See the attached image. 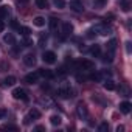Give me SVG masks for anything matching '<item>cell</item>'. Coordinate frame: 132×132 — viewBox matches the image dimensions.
I'll use <instances>...</instances> for the list:
<instances>
[{
    "instance_id": "1",
    "label": "cell",
    "mask_w": 132,
    "mask_h": 132,
    "mask_svg": "<svg viewBox=\"0 0 132 132\" xmlns=\"http://www.w3.org/2000/svg\"><path fill=\"white\" fill-rule=\"evenodd\" d=\"M56 93H57V96H59V98H62V100H67V98H72V96H73L75 90H73L72 87H59Z\"/></svg>"
},
{
    "instance_id": "2",
    "label": "cell",
    "mask_w": 132,
    "mask_h": 132,
    "mask_svg": "<svg viewBox=\"0 0 132 132\" xmlns=\"http://www.w3.org/2000/svg\"><path fill=\"white\" fill-rule=\"evenodd\" d=\"M76 65H78L79 70H93L95 69V62H92L89 59H81Z\"/></svg>"
},
{
    "instance_id": "3",
    "label": "cell",
    "mask_w": 132,
    "mask_h": 132,
    "mask_svg": "<svg viewBox=\"0 0 132 132\" xmlns=\"http://www.w3.org/2000/svg\"><path fill=\"white\" fill-rule=\"evenodd\" d=\"M13 98H14V100H22V101H28L27 92H25L23 89H20V87H17V89L13 90Z\"/></svg>"
},
{
    "instance_id": "4",
    "label": "cell",
    "mask_w": 132,
    "mask_h": 132,
    "mask_svg": "<svg viewBox=\"0 0 132 132\" xmlns=\"http://www.w3.org/2000/svg\"><path fill=\"white\" fill-rule=\"evenodd\" d=\"M76 115H78L81 120H86V118H87L89 112H87V107H86L84 103H78V106H76Z\"/></svg>"
},
{
    "instance_id": "5",
    "label": "cell",
    "mask_w": 132,
    "mask_h": 132,
    "mask_svg": "<svg viewBox=\"0 0 132 132\" xmlns=\"http://www.w3.org/2000/svg\"><path fill=\"white\" fill-rule=\"evenodd\" d=\"M42 61L45 64H54L56 62V54L54 51H44L42 53Z\"/></svg>"
},
{
    "instance_id": "6",
    "label": "cell",
    "mask_w": 132,
    "mask_h": 132,
    "mask_svg": "<svg viewBox=\"0 0 132 132\" xmlns=\"http://www.w3.org/2000/svg\"><path fill=\"white\" fill-rule=\"evenodd\" d=\"M37 79H39V72H31L23 78V81L27 84H34V82H37Z\"/></svg>"
},
{
    "instance_id": "7",
    "label": "cell",
    "mask_w": 132,
    "mask_h": 132,
    "mask_svg": "<svg viewBox=\"0 0 132 132\" xmlns=\"http://www.w3.org/2000/svg\"><path fill=\"white\" fill-rule=\"evenodd\" d=\"M23 62L25 65H28V67H33V65H36V56L33 53H28L23 56Z\"/></svg>"
},
{
    "instance_id": "8",
    "label": "cell",
    "mask_w": 132,
    "mask_h": 132,
    "mask_svg": "<svg viewBox=\"0 0 132 132\" xmlns=\"http://www.w3.org/2000/svg\"><path fill=\"white\" fill-rule=\"evenodd\" d=\"M70 10L75 11V13H82L84 11V6L81 2H78V0H73V2H70Z\"/></svg>"
},
{
    "instance_id": "9",
    "label": "cell",
    "mask_w": 132,
    "mask_h": 132,
    "mask_svg": "<svg viewBox=\"0 0 132 132\" xmlns=\"http://www.w3.org/2000/svg\"><path fill=\"white\" fill-rule=\"evenodd\" d=\"M16 84V78L14 76H6L3 81H0V86L2 87H13Z\"/></svg>"
},
{
    "instance_id": "10",
    "label": "cell",
    "mask_w": 132,
    "mask_h": 132,
    "mask_svg": "<svg viewBox=\"0 0 132 132\" xmlns=\"http://www.w3.org/2000/svg\"><path fill=\"white\" fill-rule=\"evenodd\" d=\"M62 33H64V36H70L73 33V25L70 22H64L62 23Z\"/></svg>"
},
{
    "instance_id": "11",
    "label": "cell",
    "mask_w": 132,
    "mask_h": 132,
    "mask_svg": "<svg viewBox=\"0 0 132 132\" xmlns=\"http://www.w3.org/2000/svg\"><path fill=\"white\" fill-rule=\"evenodd\" d=\"M130 109H132V104H130L129 101H123V103H120V112H123V113H129Z\"/></svg>"
},
{
    "instance_id": "12",
    "label": "cell",
    "mask_w": 132,
    "mask_h": 132,
    "mask_svg": "<svg viewBox=\"0 0 132 132\" xmlns=\"http://www.w3.org/2000/svg\"><path fill=\"white\" fill-rule=\"evenodd\" d=\"M118 3H120V8L124 13H129L130 11V0H118Z\"/></svg>"
},
{
    "instance_id": "13",
    "label": "cell",
    "mask_w": 132,
    "mask_h": 132,
    "mask_svg": "<svg viewBox=\"0 0 132 132\" xmlns=\"http://www.w3.org/2000/svg\"><path fill=\"white\" fill-rule=\"evenodd\" d=\"M36 6L39 10H47V8H50V2L48 0H36Z\"/></svg>"
},
{
    "instance_id": "14",
    "label": "cell",
    "mask_w": 132,
    "mask_h": 132,
    "mask_svg": "<svg viewBox=\"0 0 132 132\" xmlns=\"http://www.w3.org/2000/svg\"><path fill=\"white\" fill-rule=\"evenodd\" d=\"M48 23H50V30H51V31H56L57 27H59V19H56V17H50Z\"/></svg>"
},
{
    "instance_id": "15",
    "label": "cell",
    "mask_w": 132,
    "mask_h": 132,
    "mask_svg": "<svg viewBox=\"0 0 132 132\" xmlns=\"http://www.w3.org/2000/svg\"><path fill=\"white\" fill-rule=\"evenodd\" d=\"M3 42L8 44V45H14V44H16V39H14V36H13L11 33H8V34L3 36Z\"/></svg>"
},
{
    "instance_id": "16",
    "label": "cell",
    "mask_w": 132,
    "mask_h": 132,
    "mask_svg": "<svg viewBox=\"0 0 132 132\" xmlns=\"http://www.w3.org/2000/svg\"><path fill=\"white\" fill-rule=\"evenodd\" d=\"M10 16V8L8 6H0V20H3Z\"/></svg>"
},
{
    "instance_id": "17",
    "label": "cell",
    "mask_w": 132,
    "mask_h": 132,
    "mask_svg": "<svg viewBox=\"0 0 132 132\" xmlns=\"http://www.w3.org/2000/svg\"><path fill=\"white\" fill-rule=\"evenodd\" d=\"M107 3V0H93V8L95 10H103Z\"/></svg>"
},
{
    "instance_id": "18",
    "label": "cell",
    "mask_w": 132,
    "mask_h": 132,
    "mask_svg": "<svg viewBox=\"0 0 132 132\" xmlns=\"http://www.w3.org/2000/svg\"><path fill=\"white\" fill-rule=\"evenodd\" d=\"M90 54L95 56V57L101 56V47H100V45H93V47L90 48Z\"/></svg>"
},
{
    "instance_id": "19",
    "label": "cell",
    "mask_w": 132,
    "mask_h": 132,
    "mask_svg": "<svg viewBox=\"0 0 132 132\" xmlns=\"http://www.w3.org/2000/svg\"><path fill=\"white\" fill-rule=\"evenodd\" d=\"M50 123H51L53 126H59V124L62 123V118H61L59 115H51V117H50Z\"/></svg>"
},
{
    "instance_id": "20",
    "label": "cell",
    "mask_w": 132,
    "mask_h": 132,
    "mask_svg": "<svg viewBox=\"0 0 132 132\" xmlns=\"http://www.w3.org/2000/svg\"><path fill=\"white\" fill-rule=\"evenodd\" d=\"M0 130H17V126L16 124H11V123H6V124L0 126Z\"/></svg>"
},
{
    "instance_id": "21",
    "label": "cell",
    "mask_w": 132,
    "mask_h": 132,
    "mask_svg": "<svg viewBox=\"0 0 132 132\" xmlns=\"http://www.w3.org/2000/svg\"><path fill=\"white\" fill-rule=\"evenodd\" d=\"M33 23H34L36 27H39V28H40V27H44V25H45V19H44V17H40V16H37V17H34V19H33Z\"/></svg>"
},
{
    "instance_id": "22",
    "label": "cell",
    "mask_w": 132,
    "mask_h": 132,
    "mask_svg": "<svg viewBox=\"0 0 132 132\" xmlns=\"http://www.w3.org/2000/svg\"><path fill=\"white\" fill-rule=\"evenodd\" d=\"M104 89L106 90H115L117 86H115V82L112 79H107V81H104Z\"/></svg>"
},
{
    "instance_id": "23",
    "label": "cell",
    "mask_w": 132,
    "mask_h": 132,
    "mask_svg": "<svg viewBox=\"0 0 132 132\" xmlns=\"http://www.w3.org/2000/svg\"><path fill=\"white\" fill-rule=\"evenodd\" d=\"M103 61H104V62H109V64H110V62L113 61V51H109V50H107V51H106V54L103 56Z\"/></svg>"
},
{
    "instance_id": "24",
    "label": "cell",
    "mask_w": 132,
    "mask_h": 132,
    "mask_svg": "<svg viewBox=\"0 0 132 132\" xmlns=\"http://www.w3.org/2000/svg\"><path fill=\"white\" fill-rule=\"evenodd\" d=\"M39 76H44V78H53V73H51L50 70L40 69V70H39Z\"/></svg>"
},
{
    "instance_id": "25",
    "label": "cell",
    "mask_w": 132,
    "mask_h": 132,
    "mask_svg": "<svg viewBox=\"0 0 132 132\" xmlns=\"http://www.w3.org/2000/svg\"><path fill=\"white\" fill-rule=\"evenodd\" d=\"M53 3L57 10H64L65 8V0H53Z\"/></svg>"
},
{
    "instance_id": "26",
    "label": "cell",
    "mask_w": 132,
    "mask_h": 132,
    "mask_svg": "<svg viewBox=\"0 0 132 132\" xmlns=\"http://www.w3.org/2000/svg\"><path fill=\"white\" fill-rule=\"evenodd\" d=\"M17 30H19V33L23 34V36H30V33H31V30H30L28 27H17Z\"/></svg>"
},
{
    "instance_id": "27",
    "label": "cell",
    "mask_w": 132,
    "mask_h": 132,
    "mask_svg": "<svg viewBox=\"0 0 132 132\" xmlns=\"http://www.w3.org/2000/svg\"><path fill=\"white\" fill-rule=\"evenodd\" d=\"M28 115H30V117H31L33 120H37V118L40 117V112H39L37 109H31V110L28 112Z\"/></svg>"
},
{
    "instance_id": "28",
    "label": "cell",
    "mask_w": 132,
    "mask_h": 132,
    "mask_svg": "<svg viewBox=\"0 0 132 132\" xmlns=\"http://www.w3.org/2000/svg\"><path fill=\"white\" fill-rule=\"evenodd\" d=\"M115 48H117V39H112V40L107 44V50H109V51H115Z\"/></svg>"
},
{
    "instance_id": "29",
    "label": "cell",
    "mask_w": 132,
    "mask_h": 132,
    "mask_svg": "<svg viewBox=\"0 0 132 132\" xmlns=\"http://www.w3.org/2000/svg\"><path fill=\"white\" fill-rule=\"evenodd\" d=\"M40 103H42L45 107H50V106H53V101H51L50 98H42V100H40Z\"/></svg>"
},
{
    "instance_id": "30",
    "label": "cell",
    "mask_w": 132,
    "mask_h": 132,
    "mask_svg": "<svg viewBox=\"0 0 132 132\" xmlns=\"http://www.w3.org/2000/svg\"><path fill=\"white\" fill-rule=\"evenodd\" d=\"M101 78H103L101 73H93V75H90V79H92V81H101Z\"/></svg>"
},
{
    "instance_id": "31",
    "label": "cell",
    "mask_w": 132,
    "mask_h": 132,
    "mask_svg": "<svg viewBox=\"0 0 132 132\" xmlns=\"http://www.w3.org/2000/svg\"><path fill=\"white\" fill-rule=\"evenodd\" d=\"M98 129H100V132H106V130H109V124L107 123H101Z\"/></svg>"
},
{
    "instance_id": "32",
    "label": "cell",
    "mask_w": 132,
    "mask_h": 132,
    "mask_svg": "<svg viewBox=\"0 0 132 132\" xmlns=\"http://www.w3.org/2000/svg\"><path fill=\"white\" fill-rule=\"evenodd\" d=\"M23 45H25V47H31V45H33V40H30V39H25V40H23Z\"/></svg>"
},
{
    "instance_id": "33",
    "label": "cell",
    "mask_w": 132,
    "mask_h": 132,
    "mask_svg": "<svg viewBox=\"0 0 132 132\" xmlns=\"http://www.w3.org/2000/svg\"><path fill=\"white\" fill-rule=\"evenodd\" d=\"M5 117H6V110L5 109H0V120L5 118Z\"/></svg>"
},
{
    "instance_id": "34",
    "label": "cell",
    "mask_w": 132,
    "mask_h": 132,
    "mask_svg": "<svg viewBox=\"0 0 132 132\" xmlns=\"http://www.w3.org/2000/svg\"><path fill=\"white\" fill-rule=\"evenodd\" d=\"M23 123H25V124H30V123H31V117H30V115H27V117H25V120H23Z\"/></svg>"
},
{
    "instance_id": "35",
    "label": "cell",
    "mask_w": 132,
    "mask_h": 132,
    "mask_svg": "<svg viewBox=\"0 0 132 132\" xmlns=\"http://www.w3.org/2000/svg\"><path fill=\"white\" fill-rule=\"evenodd\" d=\"M124 45H126V51H127V53H130V42L127 40V42H126Z\"/></svg>"
},
{
    "instance_id": "36",
    "label": "cell",
    "mask_w": 132,
    "mask_h": 132,
    "mask_svg": "<svg viewBox=\"0 0 132 132\" xmlns=\"http://www.w3.org/2000/svg\"><path fill=\"white\" fill-rule=\"evenodd\" d=\"M3 30H5V22H3V20H0V33H2Z\"/></svg>"
},
{
    "instance_id": "37",
    "label": "cell",
    "mask_w": 132,
    "mask_h": 132,
    "mask_svg": "<svg viewBox=\"0 0 132 132\" xmlns=\"http://www.w3.org/2000/svg\"><path fill=\"white\" fill-rule=\"evenodd\" d=\"M34 130H45V127H44V126H36Z\"/></svg>"
},
{
    "instance_id": "38",
    "label": "cell",
    "mask_w": 132,
    "mask_h": 132,
    "mask_svg": "<svg viewBox=\"0 0 132 132\" xmlns=\"http://www.w3.org/2000/svg\"><path fill=\"white\" fill-rule=\"evenodd\" d=\"M124 130V126H117V132H123Z\"/></svg>"
},
{
    "instance_id": "39",
    "label": "cell",
    "mask_w": 132,
    "mask_h": 132,
    "mask_svg": "<svg viewBox=\"0 0 132 132\" xmlns=\"http://www.w3.org/2000/svg\"><path fill=\"white\" fill-rule=\"evenodd\" d=\"M11 25H13L14 28H17V22H16V20H13V22H11Z\"/></svg>"
},
{
    "instance_id": "40",
    "label": "cell",
    "mask_w": 132,
    "mask_h": 132,
    "mask_svg": "<svg viewBox=\"0 0 132 132\" xmlns=\"http://www.w3.org/2000/svg\"><path fill=\"white\" fill-rule=\"evenodd\" d=\"M17 2H20V3H28L30 0H17Z\"/></svg>"
}]
</instances>
